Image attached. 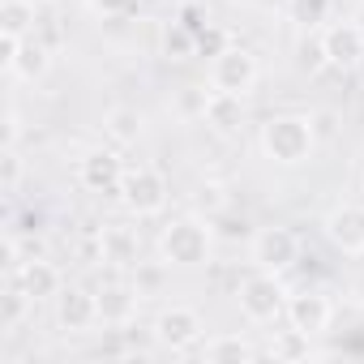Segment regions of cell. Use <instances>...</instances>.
<instances>
[{
	"instance_id": "obj_11",
	"label": "cell",
	"mask_w": 364,
	"mask_h": 364,
	"mask_svg": "<svg viewBox=\"0 0 364 364\" xmlns=\"http://www.w3.org/2000/svg\"><path fill=\"white\" fill-rule=\"evenodd\" d=\"M77 180H82L86 193H116L120 180H124V163L116 150H90L77 163Z\"/></svg>"
},
{
	"instance_id": "obj_2",
	"label": "cell",
	"mask_w": 364,
	"mask_h": 364,
	"mask_svg": "<svg viewBox=\"0 0 364 364\" xmlns=\"http://www.w3.org/2000/svg\"><path fill=\"white\" fill-rule=\"evenodd\" d=\"M210 249H215V232L202 223V219H176L163 228L159 236V257L167 266H180V270H193V266H206L210 262Z\"/></svg>"
},
{
	"instance_id": "obj_9",
	"label": "cell",
	"mask_w": 364,
	"mask_h": 364,
	"mask_svg": "<svg viewBox=\"0 0 364 364\" xmlns=\"http://www.w3.org/2000/svg\"><path fill=\"white\" fill-rule=\"evenodd\" d=\"M321 232H326V240H330L338 253L360 257V253H364V206H360V202H343V206H334V210L326 215Z\"/></svg>"
},
{
	"instance_id": "obj_21",
	"label": "cell",
	"mask_w": 364,
	"mask_h": 364,
	"mask_svg": "<svg viewBox=\"0 0 364 364\" xmlns=\"http://www.w3.org/2000/svg\"><path fill=\"white\" fill-rule=\"evenodd\" d=\"M163 56H171V60H189V56H198V31H189L185 22H167L163 26Z\"/></svg>"
},
{
	"instance_id": "obj_24",
	"label": "cell",
	"mask_w": 364,
	"mask_h": 364,
	"mask_svg": "<svg viewBox=\"0 0 364 364\" xmlns=\"http://www.w3.org/2000/svg\"><path fill=\"white\" fill-rule=\"evenodd\" d=\"M31 304H35V300H31V296H26L18 283H14V287L5 291V317H0V330H5V334H18V326L26 321Z\"/></svg>"
},
{
	"instance_id": "obj_3",
	"label": "cell",
	"mask_w": 364,
	"mask_h": 364,
	"mask_svg": "<svg viewBox=\"0 0 364 364\" xmlns=\"http://www.w3.org/2000/svg\"><path fill=\"white\" fill-rule=\"evenodd\" d=\"M120 206L137 219H150V215H163L171 189H167V176L150 163H137V167H124V180H120V189H116Z\"/></svg>"
},
{
	"instance_id": "obj_18",
	"label": "cell",
	"mask_w": 364,
	"mask_h": 364,
	"mask_svg": "<svg viewBox=\"0 0 364 364\" xmlns=\"http://www.w3.org/2000/svg\"><path fill=\"white\" fill-rule=\"evenodd\" d=\"M48 69H52V48L43 39H22V52H18V60H14L9 73L22 77V82H43Z\"/></svg>"
},
{
	"instance_id": "obj_26",
	"label": "cell",
	"mask_w": 364,
	"mask_h": 364,
	"mask_svg": "<svg viewBox=\"0 0 364 364\" xmlns=\"http://www.w3.org/2000/svg\"><path fill=\"white\" fill-rule=\"evenodd\" d=\"M206 90L202 86H185L180 90V99H176V116H185V120H202L206 116Z\"/></svg>"
},
{
	"instance_id": "obj_8",
	"label": "cell",
	"mask_w": 364,
	"mask_h": 364,
	"mask_svg": "<svg viewBox=\"0 0 364 364\" xmlns=\"http://www.w3.org/2000/svg\"><path fill=\"white\" fill-rule=\"evenodd\" d=\"M52 309H56V326H60L65 334H86V330L99 326V291L65 287V291L52 300Z\"/></svg>"
},
{
	"instance_id": "obj_4",
	"label": "cell",
	"mask_w": 364,
	"mask_h": 364,
	"mask_svg": "<svg viewBox=\"0 0 364 364\" xmlns=\"http://www.w3.org/2000/svg\"><path fill=\"white\" fill-rule=\"evenodd\" d=\"M236 300H240V313H245L249 321H257V326L279 321V317L287 313V287H283V274L253 270L249 279H240Z\"/></svg>"
},
{
	"instance_id": "obj_23",
	"label": "cell",
	"mask_w": 364,
	"mask_h": 364,
	"mask_svg": "<svg viewBox=\"0 0 364 364\" xmlns=\"http://www.w3.org/2000/svg\"><path fill=\"white\" fill-rule=\"evenodd\" d=\"M193 206H198L206 219L223 215V210H228V185H223V180H202V185L193 189Z\"/></svg>"
},
{
	"instance_id": "obj_13",
	"label": "cell",
	"mask_w": 364,
	"mask_h": 364,
	"mask_svg": "<svg viewBox=\"0 0 364 364\" xmlns=\"http://www.w3.org/2000/svg\"><path fill=\"white\" fill-rule=\"evenodd\" d=\"M14 283L35 300V304H43V300H56L60 291H65V279H60V270L52 266V262H43V257H26L18 270H14Z\"/></svg>"
},
{
	"instance_id": "obj_17",
	"label": "cell",
	"mask_w": 364,
	"mask_h": 364,
	"mask_svg": "<svg viewBox=\"0 0 364 364\" xmlns=\"http://www.w3.org/2000/svg\"><path fill=\"white\" fill-rule=\"evenodd\" d=\"M202 360L206 364H249V360H257V347L240 334H215L202 343Z\"/></svg>"
},
{
	"instance_id": "obj_33",
	"label": "cell",
	"mask_w": 364,
	"mask_h": 364,
	"mask_svg": "<svg viewBox=\"0 0 364 364\" xmlns=\"http://www.w3.org/2000/svg\"><path fill=\"white\" fill-rule=\"evenodd\" d=\"M18 52H22V35H9V31H0V65H5V69H14Z\"/></svg>"
},
{
	"instance_id": "obj_22",
	"label": "cell",
	"mask_w": 364,
	"mask_h": 364,
	"mask_svg": "<svg viewBox=\"0 0 364 364\" xmlns=\"http://www.w3.org/2000/svg\"><path fill=\"white\" fill-rule=\"evenodd\" d=\"M0 31L26 39V31H35V0H5L0 5Z\"/></svg>"
},
{
	"instance_id": "obj_10",
	"label": "cell",
	"mask_w": 364,
	"mask_h": 364,
	"mask_svg": "<svg viewBox=\"0 0 364 364\" xmlns=\"http://www.w3.org/2000/svg\"><path fill=\"white\" fill-rule=\"evenodd\" d=\"M330 321H334V304H330L326 291H296V296H287V326H296V330L317 338V334L330 330Z\"/></svg>"
},
{
	"instance_id": "obj_29",
	"label": "cell",
	"mask_w": 364,
	"mask_h": 364,
	"mask_svg": "<svg viewBox=\"0 0 364 364\" xmlns=\"http://www.w3.org/2000/svg\"><path fill=\"white\" fill-rule=\"evenodd\" d=\"M223 48H228V35H223L219 26H210V22H206V26L198 31V56H210V60H215Z\"/></svg>"
},
{
	"instance_id": "obj_34",
	"label": "cell",
	"mask_w": 364,
	"mask_h": 364,
	"mask_svg": "<svg viewBox=\"0 0 364 364\" xmlns=\"http://www.w3.org/2000/svg\"><path fill=\"white\" fill-rule=\"evenodd\" d=\"M176 18L185 22L189 31H202V26H206V9L198 5V0H189V5H180V14H176Z\"/></svg>"
},
{
	"instance_id": "obj_15",
	"label": "cell",
	"mask_w": 364,
	"mask_h": 364,
	"mask_svg": "<svg viewBox=\"0 0 364 364\" xmlns=\"http://www.w3.org/2000/svg\"><path fill=\"white\" fill-rule=\"evenodd\" d=\"M219 137H232L245 129V95H228V90H210L206 99V116H202Z\"/></svg>"
},
{
	"instance_id": "obj_12",
	"label": "cell",
	"mask_w": 364,
	"mask_h": 364,
	"mask_svg": "<svg viewBox=\"0 0 364 364\" xmlns=\"http://www.w3.org/2000/svg\"><path fill=\"white\" fill-rule=\"evenodd\" d=\"M321 43H326V60L334 69H355L364 60V26H355V22H330L321 31Z\"/></svg>"
},
{
	"instance_id": "obj_28",
	"label": "cell",
	"mask_w": 364,
	"mask_h": 364,
	"mask_svg": "<svg viewBox=\"0 0 364 364\" xmlns=\"http://www.w3.org/2000/svg\"><path fill=\"white\" fill-rule=\"evenodd\" d=\"M167 266V262H163ZM163 266H150V262H137L133 266V287L141 291V296H154L159 287H163Z\"/></svg>"
},
{
	"instance_id": "obj_1",
	"label": "cell",
	"mask_w": 364,
	"mask_h": 364,
	"mask_svg": "<svg viewBox=\"0 0 364 364\" xmlns=\"http://www.w3.org/2000/svg\"><path fill=\"white\" fill-rule=\"evenodd\" d=\"M262 150H266V159L279 163V167H300V163H309L313 150H317V129H313L309 116H296V112L270 116V120L262 124Z\"/></svg>"
},
{
	"instance_id": "obj_37",
	"label": "cell",
	"mask_w": 364,
	"mask_h": 364,
	"mask_svg": "<svg viewBox=\"0 0 364 364\" xmlns=\"http://www.w3.org/2000/svg\"><path fill=\"white\" fill-rule=\"evenodd\" d=\"M236 5H249V0H236Z\"/></svg>"
},
{
	"instance_id": "obj_7",
	"label": "cell",
	"mask_w": 364,
	"mask_h": 364,
	"mask_svg": "<svg viewBox=\"0 0 364 364\" xmlns=\"http://www.w3.org/2000/svg\"><path fill=\"white\" fill-rule=\"evenodd\" d=\"M300 262V236L291 228H262L253 232V266L270 274H287Z\"/></svg>"
},
{
	"instance_id": "obj_27",
	"label": "cell",
	"mask_w": 364,
	"mask_h": 364,
	"mask_svg": "<svg viewBox=\"0 0 364 364\" xmlns=\"http://www.w3.org/2000/svg\"><path fill=\"white\" fill-rule=\"evenodd\" d=\"M326 14H330V0H291V18L300 26H317L326 22Z\"/></svg>"
},
{
	"instance_id": "obj_35",
	"label": "cell",
	"mask_w": 364,
	"mask_h": 364,
	"mask_svg": "<svg viewBox=\"0 0 364 364\" xmlns=\"http://www.w3.org/2000/svg\"><path fill=\"white\" fill-rule=\"evenodd\" d=\"M313 129H317V137H330V133H334V116H330V112H317V116H313Z\"/></svg>"
},
{
	"instance_id": "obj_36",
	"label": "cell",
	"mask_w": 364,
	"mask_h": 364,
	"mask_svg": "<svg viewBox=\"0 0 364 364\" xmlns=\"http://www.w3.org/2000/svg\"><path fill=\"white\" fill-rule=\"evenodd\" d=\"M43 5H60V0H43Z\"/></svg>"
},
{
	"instance_id": "obj_32",
	"label": "cell",
	"mask_w": 364,
	"mask_h": 364,
	"mask_svg": "<svg viewBox=\"0 0 364 364\" xmlns=\"http://www.w3.org/2000/svg\"><path fill=\"white\" fill-rule=\"evenodd\" d=\"M90 5V14H99V18H124L137 0H86Z\"/></svg>"
},
{
	"instance_id": "obj_20",
	"label": "cell",
	"mask_w": 364,
	"mask_h": 364,
	"mask_svg": "<svg viewBox=\"0 0 364 364\" xmlns=\"http://www.w3.org/2000/svg\"><path fill=\"white\" fill-rule=\"evenodd\" d=\"M270 355H274V360H287V364L309 360V355H313V334L287 326V330H279V334L270 338Z\"/></svg>"
},
{
	"instance_id": "obj_30",
	"label": "cell",
	"mask_w": 364,
	"mask_h": 364,
	"mask_svg": "<svg viewBox=\"0 0 364 364\" xmlns=\"http://www.w3.org/2000/svg\"><path fill=\"white\" fill-rule=\"evenodd\" d=\"M215 223H219V236H228V240H245V236H253V228H249V219L240 215V219H232L228 210L223 215H215Z\"/></svg>"
},
{
	"instance_id": "obj_16",
	"label": "cell",
	"mask_w": 364,
	"mask_h": 364,
	"mask_svg": "<svg viewBox=\"0 0 364 364\" xmlns=\"http://www.w3.org/2000/svg\"><path fill=\"white\" fill-rule=\"evenodd\" d=\"M137 253H141V245H137V232L133 228H120V223L103 228V262H112L116 270H133L137 266Z\"/></svg>"
},
{
	"instance_id": "obj_31",
	"label": "cell",
	"mask_w": 364,
	"mask_h": 364,
	"mask_svg": "<svg viewBox=\"0 0 364 364\" xmlns=\"http://www.w3.org/2000/svg\"><path fill=\"white\" fill-rule=\"evenodd\" d=\"M22 185V154L18 146H5V193H18Z\"/></svg>"
},
{
	"instance_id": "obj_5",
	"label": "cell",
	"mask_w": 364,
	"mask_h": 364,
	"mask_svg": "<svg viewBox=\"0 0 364 364\" xmlns=\"http://www.w3.org/2000/svg\"><path fill=\"white\" fill-rule=\"evenodd\" d=\"M202 334H206V321H202V313L189 309V304L163 309V313L154 317V326H150V338H154L163 351H189V347L202 343Z\"/></svg>"
},
{
	"instance_id": "obj_14",
	"label": "cell",
	"mask_w": 364,
	"mask_h": 364,
	"mask_svg": "<svg viewBox=\"0 0 364 364\" xmlns=\"http://www.w3.org/2000/svg\"><path fill=\"white\" fill-rule=\"evenodd\" d=\"M137 304H141V291L129 287V283H107L99 291V326H129L137 317Z\"/></svg>"
},
{
	"instance_id": "obj_19",
	"label": "cell",
	"mask_w": 364,
	"mask_h": 364,
	"mask_svg": "<svg viewBox=\"0 0 364 364\" xmlns=\"http://www.w3.org/2000/svg\"><path fill=\"white\" fill-rule=\"evenodd\" d=\"M141 129H146V120L137 107H112L103 116V133L112 137V146H133L141 137Z\"/></svg>"
},
{
	"instance_id": "obj_6",
	"label": "cell",
	"mask_w": 364,
	"mask_h": 364,
	"mask_svg": "<svg viewBox=\"0 0 364 364\" xmlns=\"http://www.w3.org/2000/svg\"><path fill=\"white\" fill-rule=\"evenodd\" d=\"M262 69H257V56L249 48H236L228 43L215 60H210V90H228V95H249L257 86Z\"/></svg>"
},
{
	"instance_id": "obj_25",
	"label": "cell",
	"mask_w": 364,
	"mask_h": 364,
	"mask_svg": "<svg viewBox=\"0 0 364 364\" xmlns=\"http://www.w3.org/2000/svg\"><path fill=\"white\" fill-rule=\"evenodd\" d=\"M296 65L304 69V73H321L330 60H326V43H321V35H313V39H304L300 48H296Z\"/></svg>"
}]
</instances>
